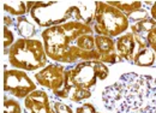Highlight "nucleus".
<instances>
[{"label":"nucleus","mask_w":156,"mask_h":113,"mask_svg":"<svg viewBox=\"0 0 156 113\" xmlns=\"http://www.w3.org/2000/svg\"><path fill=\"white\" fill-rule=\"evenodd\" d=\"M47 56L57 63L71 64L77 60L98 61L93 27L83 22H67L42 31Z\"/></svg>","instance_id":"nucleus-1"},{"label":"nucleus","mask_w":156,"mask_h":113,"mask_svg":"<svg viewBox=\"0 0 156 113\" xmlns=\"http://www.w3.org/2000/svg\"><path fill=\"white\" fill-rule=\"evenodd\" d=\"M102 101L114 113H156V77L124 74L103 89Z\"/></svg>","instance_id":"nucleus-2"},{"label":"nucleus","mask_w":156,"mask_h":113,"mask_svg":"<svg viewBox=\"0 0 156 113\" xmlns=\"http://www.w3.org/2000/svg\"><path fill=\"white\" fill-rule=\"evenodd\" d=\"M108 75L109 69L101 61H79L65 71L64 87L55 92L54 95L80 102L89 99L91 96V89L96 86L98 81L106 79Z\"/></svg>","instance_id":"nucleus-3"},{"label":"nucleus","mask_w":156,"mask_h":113,"mask_svg":"<svg viewBox=\"0 0 156 113\" xmlns=\"http://www.w3.org/2000/svg\"><path fill=\"white\" fill-rule=\"evenodd\" d=\"M33 20L41 28H51L67 22H84L80 4L69 1H35L30 10Z\"/></svg>","instance_id":"nucleus-4"},{"label":"nucleus","mask_w":156,"mask_h":113,"mask_svg":"<svg viewBox=\"0 0 156 113\" xmlns=\"http://www.w3.org/2000/svg\"><path fill=\"white\" fill-rule=\"evenodd\" d=\"M9 63L23 71H35L47 65L48 56L43 43L36 38L17 40L7 51Z\"/></svg>","instance_id":"nucleus-5"},{"label":"nucleus","mask_w":156,"mask_h":113,"mask_svg":"<svg viewBox=\"0 0 156 113\" xmlns=\"http://www.w3.org/2000/svg\"><path fill=\"white\" fill-rule=\"evenodd\" d=\"M91 27L96 35L112 38L125 34L130 27V22L121 11L112 5L105 1H96Z\"/></svg>","instance_id":"nucleus-6"},{"label":"nucleus","mask_w":156,"mask_h":113,"mask_svg":"<svg viewBox=\"0 0 156 113\" xmlns=\"http://www.w3.org/2000/svg\"><path fill=\"white\" fill-rule=\"evenodd\" d=\"M115 47L121 61L126 60L142 67H150L155 64L156 56L145 38L125 33L117 38Z\"/></svg>","instance_id":"nucleus-7"},{"label":"nucleus","mask_w":156,"mask_h":113,"mask_svg":"<svg viewBox=\"0 0 156 113\" xmlns=\"http://www.w3.org/2000/svg\"><path fill=\"white\" fill-rule=\"evenodd\" d=\"M4 89L6 94H11L18 99H25L36 90V84L23 70H5Z\"/></svg>","instance_id":"nucleus-8"},{"label":"nucleus","mask_w":156,"mask_h":113,"mask_svg":"<svg viewBox=\"0 0 156 113\" xmlns=\"http://www.w3.org/2000/svg\"><path fill=\"white\" fill-rule=\"evenodd\" d=\"M65 71V67L60 64H49L36 72L35 78L40 86L48 88L53 90V93H55L64 87Z\"/></svg>","instance_id":"nucleus-9"},{"label":"nucleus","mask_w":156,"mask_h":113,"mask_svg":"<svg viewBox=\"0 0 156 113\" xmlns=\"http://www.w3.org/2000/svg\"><path fill=\"white\" fill-rule=\"evenodd\" d=\"M95 47L98 54V61L103 64H117L121 61L117 52L115 42L111 38L95 35Z\"/></svg>","instance_id":"nucleus-10"},{"label":"nucleus","mask_w":156,"mask_h":113,"mask_svg":"<svg viewBox=\"0 0 156 113\" xmlns=\"http://www.w3.org/2000/svg\"><path fill=\"white\" fill-rule=\"evenodd\" d=\"M28 113H57L51 105L49 96L43 90H35L24 101Z\"/></svg>","instance_id":"nucleus-11"},{"label":"nucleus","mask_w":156,"mask_h":113,"mask_svg":"<svg viewBox=\"0 0 156 113\" xmlns=\"http://www.w3.org/2000/svg\"><path fill=\"white\" fill-rule=\"evenodd\" d=\"M107 4L121 11L126 17H130L131 15L143 10V2L137 0L136 1H107Z\"/></svg>","instance_id":"nucleus-12"},{"label":"nucleus","mask_w":156,"mask_h":113,"mask_svg":"<svg viewBox=\"0 0 156 113\" xmlns=\"http://www.w3.org/2000/svg\"><path fill=\"white\" fill-rule=\"evenodd\" d=\"M130 28H131V33L147 38L148 33L150 30H153L154 28H156V20L148 17V18H144L142 20H138L136 23H132Z\"/></svg>","instance_id":"nucleus-13"},{"label":"nucleus","mask_w":156,"mask_h":113,"mask_svg":"<svg viewBox=\"0 0 156 113\" xmlns=\"http://www.w3.org/2000/svg\"><path fill=\"white\" fill-rule=\"evenodd\" d=\"M16 29H17V33L22 36V38H31L36 34L35 25L25 16L17 18V20H16Z\"/></svg>","instance_id":"nucleus-14"},{"label":"nucleus","mask_w":156,"mask_h":113,"mask_svg":"<svg viewBox=\"0 0 156 113\" xmlns=\"http://www.w3.org/2000/svg\"><path fill=\"white\" fill-rule=\"evenodd\" d=\"M4 11L10 13L11 16L23 17L28 12L27 2H24V1H5L4 2Z\"/></svg>","instance_id":"nucleus-15"},{"label":"nucleus","mask_w":156,"mask_h":113,"mask_svg":"<svg viewBox=\"0 0 156 113\" xmlns=\"http://www.w3.org/2000/svg\"><path fill=\"white\" fill-rule=\"evenodd\" d=\"M4 113H22V107L18 101L9 97L7 95L4 96Z\"/></svg>","instance_id":"nucleus-16"},{"label":"nucleus","mask_w":156,"mask_h":113,"mask_svg":"<svg viewBox=\"0 0 156 113\" xmlns=\"http://www.w3.org/2000/svg\"><path fill=\"white\" fill-rule=\"evenodd\" d=\"M13 41H15V34H13L12 29L4 25V47H5V49H7L10 46H12Z\"/></svg>","instance_id":"nucleus-17"},{"label":"nucleus","mask_w":156,"mask_h":113,"mask_svg":"<svg viewBox=\"0 0 156 113\" xmlns=\"http://www.w3.org/2000/svg\"><path fill=\"white\" fill-rule=\"evenodd\" d=\"M147 41H148L150 48L154 51V53H155V56H156V28H154L153 30H150V31L148 33V35H147Z\"/></svg>","instance_id":"nucleus-18"},{"label":"nucleus","mask_w":156,"mask_h":113,"mask_svg":"<svg viewBox=\"0 0 156 113\" xmlns=\"http://www.w3.org/2000/svg\"><path fill=\"white\" fill-rule=\"evenodd\" d=\"M53 107H54V110H55L57 113H73L72 112V108L69 105L62 104V102H55L53 105Z\"/></svg>","instance_id":"nucleus-19"},{"label":"nucleus","mask_w":156,"mask_h":113,"mask_svg":"<svg viewBox=\"0 0 156 113\" xmlns=\"http://www.w3.org/2000/svg\"><path fill=\"white\" fill-rule=\"evenodd\" d=\"M76 113H101L98 112L95 110V107L90 104H83L82 106H79L77 110H76Z\"/></svg>","instance_id":"nucleus-20"},{"label":"nucleus","mask_w":156,"mask_h":113,"mask_svg":"<svg viewBox=\"0 0 156 113\" xmlns=\"http://www.w3.org/2000/svg\"><path fill=\"white\" fill-rule=\"evenodd\" d=\"M150 15H151V18L156 20V2H154L153 6L150 7Z\"/></svg>","instance_id":"nucleus-21"}]
</instances>
